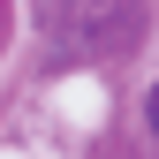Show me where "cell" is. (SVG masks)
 <instances>
[{"label":"cell","mask_w":159,"mask_h":159,"mask_svg":"<svg viewBox=\"0 0 159 159\" xmlns=\"http://www.w3.org/2000/svg\"><path fill=\"white\" fill-rule=\"evenodd\" d=\"M144 121H152V136H159V91H152V98H144Z\"/></svg>","instance_id":"6da1fadb"}]
</instances>
